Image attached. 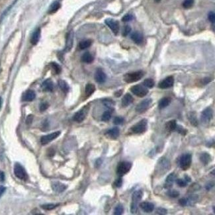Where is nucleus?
I'll list each match as a JSON object with an SVG mask.
<instances>
[{
	"label": "nucleus",
	"mask_w": 215,
	"mask_h": 215,
	"mask_svg": "<svg viewBox=\"0 0 215 215\" xmlns=\"http://www.w3.org/2000/svg\"><path fill=\"white\" fill-rule=\"evenodd\" d=\"M125 119L121 117H117L114 118L113 120V123L116 125H121L124 122Z\"/></svg>",
	"instance_id": "c03bdc74"
},
{
	"label": "nucleus",
	"mask_w": 215,
	"mask_h": 215,
	"mask_svg": "<svg viewBox=\"0 0 215 215\" xmlns=\"http://www.w3.org/2000/svg\"><path fill=\"white\" fill-rule=\"evenodd\" d=\"M14 174L17 178L21 180H26L28 178V175L25 168L20 164H15L14 166Z\"/></svg>",
	"instance_id": "0eeeda50"
},
{
	"label": "nucleus",
	"mask_w": 215,
	"mask_h": 215,
	"mask_svg": "<svg viewBox=\"0 0 215 215\" xmlns=\"http://www.w3.org/2000/svg\"><path fill=\"white\" fill-rule=\"evenodd\" d=\"M132 19H133L132 15H130V14H126L123 17H122V21H124V22H129L130 21H131Z\"/></svg>",
	"instance_id": "3c124183"
},
{
	"label": "nucleus",
	"mask_w": 215,
	"mask_h": 215,
	"mask_svg": "<svg viewBox=\"0 0 215 215\" xmlns=\"http://www.w3.org/2000/svg\"><path fill=\"white\" fill-rule=\"evenodd\" d=\"M140 208L144 211L145 213H152V211H153L155 208L154 205L152 203L150 202H143L140 203Z\"/></svg>",
	"instance_id": "f3484780"
},
{
	"label": "nucleus",
	"mask_w": 215,
	"mask_h": 215,
	"mask_svg": "<svg viewBox=\"0 0 215 215\" xmlns=\"http://www.w3.org/2000/svg\"><path fill=\"white\" fill-rule=\"evenodd\" d=\"M195 0H184L183 3V7L185 9H189L193 5Z\"/></svg>",
	"instance_id": "4c0bfd02"
},
{
	"label": "nucleus",
	"mask_w": 215,
	"mask_h": 215,
	"mask_svg": "<svg viewBox=\"0 0 215 215\" xmlns=\"http://www.w3.org/2000/svg\"><path fill=\"white\" fill-rule=\"evenodd\" d=\"M132 93L139 97H143L148 93V90L146 87L141 85H135L130 88Z\"/></svg>",
	"instance_id": "6e6552de"
},
{
	"label": "nucleus",
	"mask_w": 215,
	"mask_h": 215,
	"mask_svg": "<svg viewBox=\"0 0 215 215\" xmlns=\"http://www.w3.org/2000/svg\"><path fill=\"white\" fill-rule=\"evenodd\" d=\"M122 91L120 90V91L116 92V93H115V96H116V97H120V96L122 95Z\"/></svg>",
	"instance_id": "052dcab7"
},
{
	"label": "nucleus",
	"mask_w": 215,
	"mask_h": 215,
	"mask_svg": "<svg viewBox=\"0 0 215 215\" xmlns=\"http://www.w3.org/2000/svg\"><path fill=\"white\" fill-rule=\"evenodd\" d=\"M175 182L178 184V185H179L180 187H185L187 185V183H188L185 179H176Z\"/></svg>",
	"instance_id": "a19ab883"
},
{
	"label": "nucleus",
	"mask_w": 215,
	"mask_h": 215,
	"mask_svg": "<svg viewBox=\"0 0 215 215\" xmlns=\"http://www.w3.org/2000/svg\"><path fill=\"white\" fill-rule=\"evenodd\" d=\"M73 43H74V33H73L72 30H71L67 34L65 51L66 52L70 51L73 47Z\"/></svg>",
	"instance_id": "dca6fc26"
},
{
	"label": "nucleus",
	"mask_w": 215,
	"mask_h": 215,
	"mask_svg": "<svg viewBox=\"0 0 215 215\" xmlns=\"http://www.w3.org/2000/svg\"><path fill=\"white\" fill-rule=\"evenodd\" d=\"M111 115H112V113H111V111H105L104 113H103L102 117H101V120L103 121L107 122L111 119Z\"/></svg>",
	"instance_id": "c9c22d12"
},
{
	"label": "nucleus",
	"mask_w": 215,
	"mask_h": 215,
	"mask_svg": "<svg viewBox=\"0 0 215 215\" xmlns=\"http://www.w3.org/2000/svg\"><path fill=\"white\" fill-rule=\"evenodd\" d=\"M192 162V156L190 153L183 154L179 159V166L182 170H187L191 167Z\"/></svg>",
	"instance_id": "20e7f679"
},
{
	"label": "nucleus",
	"mask_w": 215,
	"mask_h": 215,
	"mask_svg": "<svg viewBox=\"0 0 215 215\" xmlns=\"http://www.w3.org/2000/svg\"><path fill=\"white\" fill-rule=\"evenodd\" d=\"M157 167V171H158L159 174H166L171 167L170 162L166 158H162L158 161Z\"/></svg>",
	"instance_id": "423d86ee"
},
{
	"label": "nucleus",
	"mask_w": 215,
	"mask_h": 215,
	"mask_svg": "<svg viewBox=\"0 0 215 215\" xmlns=\"http://www.w3.org/2000/svg\"><path fill=\"white\" fill-rule=\"evenodd\" d=\"M107 76L105 73L103 72L101 69H97L95 74V81L99 83H103L106 81Z\"/></svg>",
	"instance_id": "2eb2a0df"
},
{
	"label": "nucleus",
	"mask_w": 215,
	"mask_h": 215,
	"mask_svg": "<svg viewBox=\"0 0 215 215\" xmlns=\"http://www.w3.org/2000/svg\"><path fill=\"white\" fill-rule=\"evenodd\" d=\"M200 160L201 162L205 165L206 166L208 165L212 160V157L209 154V153H203L200 156Z\"/></svg>",
	"instance_id": "a878e982"
},
{
	"label": "nucleus",
	"mask_w": 215,
	"mask_h": 215,
	"mask_svg": "<svg viewBox=\"0 0 215 215\" xmlns=\"http://www.w3.org/2000/svg\"><path fill=\"white\" fill-rule=\"evenodd\" d=\"M60 3L58 2H55L52 3L48 10L49 13H55L60 9Z\"/></svg>",
	"instance_id": "473e14b6"
},
{
	"label": "nucleus",
	"mask_w": 215,
	"mask_h": 215,
	"mask_svg": "<svg viewBox=\"0 0 215 215\" xmlns=\"http://www.w3.org/2000/svg\"><path fill=\"white\" fill-rule=\"evenodd\" d=\"M143 191L142 189L136 190L133 193L132 195V203L130 205V213L132 214H136L138 210V204L142 200L143 197Z\"/></svg>",
	"instance_id": "f257e3e1"
},
{
	"label": "nucleus",
	"mask_w": 215,
	"mask_h": 215,
	"mask_svg": "<svg viewBox=\"0 0 215 215\" xmlns=\"http://www.w3.org/2000/svg\"><path fill=\"white\" fill-rule=\"evenodd\" d=\"M6 188L3 186H0V198L2 196V195L5 193Z\"/></svg>",
	"instance_id": "13d9d810"
},
{
	"label": "nucleus",
	"mask_w": 215,
	"mask_h": 215,
	"mask_svg": "<svg viewBox=\"0 0 215 215\" xmlns=\"http://www.w3.org/2000/svg\"><path fill=\"white\" fill-rule=\"evenodd\" d=\"M152 99H144L143 101H142L140 103H139L136 107L135 110L137 113H143L145 111H146L149 107L150 106L152 103Z\"/></svg>",
	"instance_id": "1a4fd4ad"
},
{
	"label": "nucleus",
	"mask_w": 215,
	"mask_h": 215,
	"mask_svg": "<svg viewBox=\"0 0 215 215\" xmlns=\"http://www.w3.org/2000/svg\"><path fill=\"white\" fill-rule=\"evenodd\" d=\"M188 119H189L190 123L193 126H197L198 125L197 118L196 115H195V113L194 112H191L189 115H188Z\"/></svg>",
	"instance_id": "7c9ffc66"
},
{
	"label": "nucleus",
	"mask_w": 215,
	"mask_h": 215,
	"mask_svg": "<svg viewBox=\"0 0 215 215\" xmlns=\"http://www.w3.org/2000/svg\"><path fill=\"white\" fill-rule=\"evenodd\" d=\"M105 22V24L109 26L111 30L113 32V33L117 35L118 33V31H119V24H118V22L114 20L113 19H107Z\"/></svg>",
	"instance_id": "f8f14e48"
},
{
	"label": "nucleus",
	"mask_w": 215,
	"mask_h": 215,
	"mask_svg": "<svg viewBox=\"0 0 215 215\" xmlns=\"http://www.w3.org/2000/svg\"><path fill=\"white\" fill-rule=\"evenodd\" d=\"M36 97V94L33 90H27L23 95V99L25 101H32Z\"/></svg>",
	"instance_id": "b1692460"
},
{
	"label": "nucleus",
	"mask_w": 215,
	"mask_h": 215,
	"mask_svg": "<svg viewBox=\"0 0 215 215\" xmlns=\"http://www.w3.org/2000/svg\"><path fill=\"white\" fill-rule=\"evenodd\" d=\"M58 86L60 87V89L62 90L64 93H68L69 91V90H70V87H69L68 84L66 82H65L64 80L62 79H60L58 81Z\"/></svg>",
	"instance_id": "c756f323"
},
{
	"label": "nucleus",
	"mask_w": 215,
	"mask_h": 215,
	"mask_svg": "<svg viewBox=\"0 0 215 215\" xmlns=\"http://www.w3.org/2000/svg\"><path fill=\"white\" fill-rule=\"evenodd\" d=\"M144 75V72L141 70L128 73L124 76V81L128 83L136 82L143 78Z\"/></svg>",
	"instance_id": "f03ea898"
},
{
	"label": "nucleus",
	"mask_w": 215,
	"mask_h": 215,
	"mask_svg": "<svg viewBox=\"0 0 215 215\" xmlns=\"http://www.w3.org/2000/svg\"><path fill=\"white\" fill-rule=\"evenodd\" d=\"M176 131H177L178 133L179 134H181L183 136H185L187 133V130L185 129H184L183 126H177V127H176V129H175Z\"/></svg>",
	"instance_id": "37998d69"
},
{
	"label": "nucleus",
	"mask_w": 215,
	"mask_h": 215,
	"mask_svg": "<svg viewBox=\"0 0 215 215\" xmlns=\"http://www.w3.org/2000/svg\"><path fill=\"white\" fill-rule=\"evenodd\" d=\"M2 100L1 97H0V108H1V107H2Z\"/></svg>",
	"instance_id": "e2e57ef3"
},
{
	"label": "nucleus",
	"mask_w": 215,
	"mask_h": 215,
	"mask_svg": "<svg viewBox=\"0 0 215 215\" xmlns=\"http://www.w3.org/2000/svg\"><path fill=\"white\" fill-rule=\"evenodd\" d=\"M184 179L185 180V181L187 182V183H189V182H191V179L190 177H189L188 175H185V177H184Z\"/></svg>",
	"instance_id": "bf43d9fd"
},
{
	"label": "nucleus",
	"mask_w": 215,
	"mask_h": 215,
	"mask_svg": "<svg viewBox=\"0 0 215 215\" xmlns=\"http://www.w3.org/2000/svg\"><path fill=\"white\" fill-rule=\"evenodd\" d=\"M52 188L56 193H62V192H64L67 189V185H64V184L60 182H56L52 183Z\"/></svg>",
	"instance_id": "6ab92c4d"
},
{
	"label": "nucleus",
	"mask_w": 215,
	"mask_h": 215,
	"mask_svg": "<svg viewBox=\"0 0 215 215\" xmlns=\"http://www.w3.org/2000/svg\"><path fill=\"white\" fill-rule=\"evenodd\" d=\"M148 128V121L143 118L130 128V131L134 134H142L146 131Z\"/></svg>",
	"instance_id": "7ed1b4c3"
},
{
	"label": "nucleus",
	"mask_w": 215,
	"mask_h": 215,
	"mask_svg": "<svg viewBox=\"0 0 215 215\" xmlns=\"http://www.w3.org/2000/svg\"><path fill=\"white\" fill-rule=\"evenodd\" d=\"M179 204L182 206H185L188 205V199L187 198H182L179 200Z\"/></svg>",
	"instance_id": "8fccbe9b"
},
{
	"label": "nucleus",
	"mask_w": 215,
	"mask_h": 215,
	"mask_svg": "<svg viewBox=\"0 0 215 215\" xmlns=\"http://www.w3.org/2000/svg\"><path fill=\"white\" fill-rule=\"evenodd\" d=\"M87 113V109H86V107H84V108L82 109L81 110H79V111H78V112L76 113L74 117H73V119H74L76 122H81L86 118Z\"/></svg>",
	"instance_id": "4468645a"
},
{
	"label": "nucleus",
	"mask_w": 215,
	"mask_h": 215,
	"mask_svg": "<svg viewBox=\"0 0 215 215\" xmlns=\"http://www.w3.org/2000/svg\"><path fill=\"white\" fill-rule=\"evenodd\" d=\"M48 107H49V105H48V103L43 102V103H42L40 105L39 109H40L41 111H42V112H43V111H46L48 108Z\"/></svg>",
	"instance_id": "49530a36"
},
{
	"label": "nucleus",
	"mask_w": 215,
	"mask_h": 215,
	"mask_svg": "<svg viewBox=\"0 0 215 215\" xmlns=\"http://www.w3.org/2000/svg\"><path fill=\"white\" fill-rule=\"evenodd\" d=\"M131 38L136 44H140L143 42V35L139 32H134L132 34Z\"/></svg>",
	"instance_id": "393cba45"
},
{
	"label": "nucleus",
	"mask_w": 215,
	"mask_h": 215,
	"mask_svg": "<svg viewBox=\"0 0 215 215\" xmlns=\"http://www.w3.org/2000/svg\"><path fill=\"white\" fill-rule=\"evenodd\" d=\"M174 79L173 76H168L159 83L158 87L161 89H167L174 86Z\"/></svg>",
	"instance_id": "ddd939ff"
},
{
	"label": "nucleus",
	"mask_w": 215,
	"mask_h": 215,
	"mask_svg": "<svg viewBox=\"0 0 215 215\" xmlns=\"http://www.w3.org/2000/svg\"><path fill=\"white\" fill-rule=\"evenodd\" d=\"M95 91V86L92 83H88L86 86L85 92L87 96H90L93 94Z\"/></svg>",
	"instance_id": "2f4dec72"
},
{
	"label": "nucleus",
	"mask_w": 215,
	"mask_h": 215,
	"mask_svg": "<svg viewBox=\"0 0 215 215\" xmlns=\"http://www.w3.org/2000/svg\"><path fill=\"white\" fill-rule=\"evenodd\" d=\"M92 44V41L91 40H83L81 41L79 44V48L81 50H84L86 49L87 48H89Z\"/></svg>",
	"instance_id": "72a5a7b5"
},
{
	"label": "nucleus",
	"mask_w": 215,
	"mask_h": 215,
	"mask_svg": "<svg viewBox=\"0 0 215 215\" xmlns=\"http://www.w3.org/2000/svg\"><path fill=\"white\" fill-rule=\"evenodd\" d=\"M165 126H166V129L168 132H172L175 130L178 125L175 120H171L167 122Z\"/></svg>",
	"instance_id": "cd10ccee"
},
{
	"label": "nucleus",
	"mask_w": 215,
	"mask_h": 215,
	"mask_svg": "<svg viewBox=\"0 0 215 215\" xmlns=\"http://www.w3.org/2000/svg\"><path fill=\"white\" fill-rule=\"evenodd\" d=\"M134 99L132 97V96L130 95V93H126L124 95V97L122 99L121 104L122 106L123 107H128L129 105L131 104L133 102Z\"/></svg>",
	"instance_id": "412c9836"
},
{
	"label": "nucleus",
	"mask_w": 215,
	"mask_h": 215,
	"mask_svg": "<svg viewBox=\"0 0 215 215\" xmlns=\"http://www.w3.org/2000/svg\"><path fill=\"white\" fill-rule=\"evenodd\" d=\"M58 204H46L42 206V208L44 210H52L54 209H55L56 207H57L58 206Z\"/></svg>",
	"instance_id": "79ce46f5"
},
{
	"label": "nucleus",
	"mask_w": 215,
	"mask_h": 215,
	"mask_svg": "<svg viewBox=\"0 0 215 215\" xmlns=\"http://www.w3.org/2000/svg\"><path fill=\"white\" fill-rule=\"evenodd\" d=\"M42 88L44 91H52L54 89V83L51 79H47L42 84Z\"/></svg>",
	"instance_id": "4be33fe9"
},
{
	"label": "nucleus",
	"mask_w": 215,
	"mask_h": 215,
	"mask_svg": "<svg viewBox=\"0 0 215 215\" xmlns=\"http://www.w3.org/2000/svg\"><path fill=\"white\" fill-rule=\"evenodd\" d=\"M94 60L93 56H92L90 52H86L83 54L82 56V62L87 63V64H90L93 62Z\"/></svg>",
	"instance_id": "c85d7f7f"
},
{
	"label": "nucleus",
	"mask_w": 215,
	"mask_h": 215,
	"mask_svg": "<svg viewBox=\"0 0 215 215\" xmlns=\"http://www.w3.org/2000/svg\"><path fill=\"white\" fill-rule=\"evenodd\" d=\"M5 180V174L4 172L0 171V182H4Z\"/></svg>",
	"instance_id": "6e6d98bb"
},
{
	"label": "nucleus",
	"mask_w": 215,
	"mask_h": 215,
	"mask_svg": "<svg viewBox=\"0 0 215 215\" xmlns=\"http://www.w3.org/2000/svg\"><path fill=\"white\" fill-rule=\"evenodd\" d=\"M40 37H41V29H37L34 30V33L32 34L31 38H30V43H31V44L33 45L37 44L38 43V41H39Z\"/></svg>",
	"instance_id": "5701e85b"
},
{
	"label": "nucleus",
	"mask_w": 215,
	"mask_h": 215,
	"mask_svg": "<svg viewBox=\"0 0 215 215\" xmlns=\"http://www.w3.org/2000/svg\"><path fill=\"white\" fill-rule=\"evenodd\" d=\"M33 120V115H29L26 119V123L27 125H30L32 123Z\"/></svg>",
	"instance_id": "5fc2aeb1"
},
{
	"label": "nucleus",
	"mask_w": 215,
	"mask_h": 215,
	"mask_svg": "<svg viewBox=\"0 0 215 215\" xmlns=\"http://www.w3.org/2000/svg\"><path fill=\"white\" fill-rule=\"evenodd\" d=\"M51 66L53 68L54 71L56 73V74H58L61 72V70H62V69H61V67L59 64H58L57 63L55 62H52L51 63Z\"/></svg>",
	"instance_id": "ea45409f"
},
{
	"label": "nucleus",
	"mask_w": 215,
	"mask_h": 215,
	"mask_svg": "<svg viewBox=\"0 0 215 215\" xmlns=\"http://www.w3.org/2000/svg\"><path fill=\"white\" fill-rule=\"evenodd\" d=\"M154 81L152 79H146L144 82H143V85L144 87H146V88H152L153 86H154Z\"/></svg>",
	"instance_id": "f704fd0d"
},
{
	"label": "nucleus",
	"mask_w": 215,
	"mask_h": 215,
	"mask_svg": "<svg viewBox=\"0 0 215 215\" xmlns=\"http://www.w3.org/2000/svg\"><path fill=\"white\" fill-rule=\"evenodd\" d=\"M60 131H57V132H55L51 134H47V135L43 136V137L41 138V143L43 145H46L48 143H51L52 140H55L56 138L58 137L60 135Z\"/></svg>",
	"instance_id": "9b49d317"
},
{
	"label": "nucleus",
	"mask_w": 215,
	"mask_h": 215,
	"mask_svg": "<svg viewBox=\"0 0 215 215\" xmlns=\"http://www.w3.org/2000/svg\"><path fill=\"white\" fill-rule=\"evenodd\" d=\"M167 195L170 197L176 198V197H178V196H179V191H178L177 190L169 189L167 192Z\"/></svg>",
	"instance_id": "58836bf2"
},
{
	"label": "nucleus",
	"mask_w": 215,
	"mask_h": 215,
	"mask_svg": "<svg viewBox=\"0 0 215 215\" xmlns=\"http://www.w3.org/2000/svg\"><path fill=\"white\" fill-rule=\"evenodd\" d=\"M103 103H104L105 106L109 107V108H111L114 105V102L112 100H111V99H105V100L103 101Z\"/></svg>",
	"instance_id": "09e8293b"
},
{
	"label": "nucleus",
	"mask_w": 215,
	"mask_h": 215,
	"mask_svg": "<svg viewBox=\"0 0 215 215\" xmlns=\"http://www.w3.org/2000/svg\"><path fill=\"white\" fill-rule=\"evenodd\" d=\"M171 102V99L170 97H164L160 99L158 103V107L160 109H164L167 107Z\"/></svg>",
	"instance_id": "bb28decb"
},
{
	"label": "nucleus",
	"mask_w": 215,
	"mask_h": 215,
	"mask_svg": "<svg viewBox=\"0 0 215 215\" xmlns=\"http://www.w3.org/2000/svg\"><path fill=\"white\" fill-rule=\"evenodd\" d=\"M124 213V207L122 205H118L115 208L114 214L115 215H121Z\"/></svg>",
	"instance_id": "e433bc0d"
},
{
	"label": "nucleus",
	"mask_w": 215,
	"mask_h": 215,
	"mask_svg": "<svg viewBox=\"0 0 215 215\" xmlns=\"http://www.w3.org/2000/svg\"><path fill=\"white\" fill-rule=\"evenodd\" d=\"M120 134V130L118 127H114L107 130L106 132V135L111 139H116L118 137Z\"/></svg>",
	"instance_id": "aec40b11"
},
{
	"label": "nucleus",
	"mask_w": 215,
	"mask_h": 215,
	"mask_svg": "<svg viewBox=\"0 0 215 215\" xmlns=\"http://www.w3.org/2000/svg\"><path fill=\"white\" fill-rule=\"evenodd\" d=\"M213 116V109L208 107L203 111L201 116V120L203 122V123L206 124L211 121Z\"/></svg>",
	"instance_id": "9d476101"
},
{
	"label": "nucleus",
	"mask_w": 215,
	"mask_h": 215,
	"mask_svg": "<svg viewBox=\"0 0 215 215\" xmlns=\"http://www.w3.org/2000/svg\"><path fill=\"white\" fill-rule=\"evenodd\" d=\"M122 179L121 177L117 179L114 182V185L115 187L119 188L122 186Z\"/></svg>",
	"instance_id": "a18cd8bd"
},
{
	"label": "nucleus",
	"mask_w": 215,
	"mask_h": 215,
	"mask_svg": "<svg viewBox=\"0 0 215 215\" xmlns=\"http://www.w3.org/2000/svg\"><path fill=\"white\" fill-rule=\"evenodd\" d=\"M102 163V161L101 159H98L97 160V162H96L95 164H96V166H101V164Z\"/></svg>",
	"instance_id": "680f3d73"
},
{
	"label": "nucleus",
	"mask_w": 215,
	"mask_h": 215,
	"mask_svg": "<svg viewBox=\"0 0 215 215\" xmlns=\"http://www.w3.org/2000/svg\"><path fill=\"white\" fill-rule=\"evenodd\" d=\"M132 167V164L127 162V161H124L121 162L118 164L117 167V174L118 176L122 177L125 174L129 173Z\"/></svg>",
	"instance_id": "39448f33"
},
{
	"label": "nucleus",
	"mask_w": 215,
	"mask_h": 215,
	"mask_svg": "<svg viewBox=\"0 0 215 215\" xmlns=\"http://www.w3.org/2000/svg\"><path fill=\"white\" fill-rule=\"evenodd\" d=\"M176 178L177 177H176L175 173H171V174L169 175L166 179V183L164 184V187L166 188V189H170L173 186V184L175 182Z\"/></svg>",
	"instance_id": "a211bd4d"
},
{
	"label": "nucleus",
	"mask_w": 215,
	"mask_h": 215,
	"mask_svg": "<svg viewBox=\"0 0 215 215\" xmlns=\"http://www.w3.org/2000/svg\"><path fill=\"white\" fill-rule=\"evenodd\" d=\"M214 187V183H209L208 184H206V190H208V191H209V190H210L211 189H212V188Z\"/></svg>",
	"instance_id": "4d7b16f0"
},
{
	"label": "nucleus",
	"mask_w": 215,
	"mask_h": 215,
	"mask_svg": "<svg viewBox=\"0 0 215 215\" xmlns=\"http://www.w3.org/2000/svg\"><path fill=\"white\" fill-rule=\"evenodd\" d=\"M156 213L159 214H166L167 213V210L164 208H158L156 210Z\"/></svg>",
	"instance_id": "864d4df0"
},
{
	"label": "nucleus",
	"mask_w": 215,
	"mask_h": 215,
	"mask_svg": "<svg viewBox=\"0 0 215 215\" xmlns=\"http://www.w3.org/2000/svg\"><path fill=\"white\" fill-rule=\"evenodd\" d=\"M130 31H131V28H130V26L126 25L124 27L123 31H122V35L124 37L127 36Z\"/></svg>",
	"instance_id": "de8ad7c7"
},
{
	"label": "nucleus",
	"mask_w": 215,
	"mask_h": 215,
	"mask_svg": "<svg viewBox=\"0 0 215 215\" xmlns=\"http://www.w3.org/2000/svg\"><path fill=\"white\" fill-rule=\"evenodd\" d=\"M209 21L212 23H214V21H215V14L213 12V11H211V12L209 13Z\"/></svg>",
	"instance_id": "603ef678"
}]
</instances>
